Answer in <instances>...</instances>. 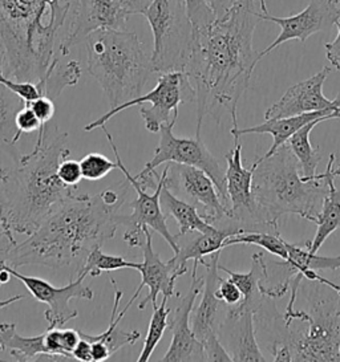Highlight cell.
<instances>
[{"label": "cell", "mask_w": 340, "mask_h": 362, "mask_svg": "<svg viewBox=\"0 0 340 362\" xmlns=\"http://www.w3.org/2000/svg\"><path fill=\"white\" fill-rule=\"evenodd\" d=\"M258 21L254 0H235L210 25L193 31L183 72L196 89L197 136H201L203 118L212 116L218 121L222 112L238 127L237 105L259 62L253 47Z\"/></svg>", "instance_id": "cell-1"}, {"label": "cell", "mask_w": 340, "mask_h": 362, "mask_svg": "<svg viewBox=\"0 0 340 362\" xmlns=\"http://www.w3.org/2000/svg\"><path fill=\"white\" fill-rule=\"evenodd\" d=\"M129 187L132 185L125 178L96 195L76 192L60 203L27 240L12 247L6 264L71 269L74 279L83 271L89 252L115 238Z\"/></svg>", "instance_id": "cell-2"}, {"label": "cell", "mask_w": 340, "mask_h": 362, "mask_svg": "<svg viewBox=\"0 0 340 362\" xmlns=\"http://www.w3.org/2000/svg\"><path fill=\"white\" fill-rule=\"evenodd\" d=\"M69 156L68 134L55 125L36 139L32 151L0 169V214L12 233L33 234L60 203L76 194V187L57 175L60 162Z\"/></svg>", "instance_id": "cell-3"}, {"label": "cell", "mask_w": 340, "mask_h": 362, "mask_svg": "<svg viewBox=\"0 0 340 362\" xmlns=\"http://www.w3.org/2000/svg\"><path fill=\"white\" fill-rule=\"evenodd\" d=\"M77 0H0V52L16 81L40 83L62 63L57 39Z\"/></svg>", "instance_id": "cell-4"}, {"label": "cell", "mask_w": 340, "mask_h": 362, "mask_svg": "<svg viewBox=\"0 0 340 362\" xmlns=\"http://www.w3.org/2000/svg\"><path fill=\"white\" fill-rule=\"evenodd\" d=\"M253 165L256 214L268 231L279 233L278 222L288 214L315 222L329 190L324 173L306 181L287 142L271 156L259 157Z\"/></svg>", "instance_id": "cell-5"}, {"label": "cell", "mask_w": 340, "mask_h": 362, "mask_svg": "<svg viewBox=\"0 0 340 362\" xmlns=\"http://www.w3.org/2000/svg\"><path fill=\"white\" fill-rule=\"evenodd\" d=\"M85 42L88 74L100 84L110 109L141 96L154 72L152 54L137 33L98 30Z\"/></svg>", "instance_id": "cell-6"}, {"label": "cell", "mask_w": 340, "mask_h": 362, "mask_svg": "<svg viewBox=\"0 0 340 362\" xmlns=\"http://www.w3.org/2000/svg\"><path fill=\"white\" fill-rule=\"evenodd\" d=\"M144 16L153 33L154 72H183L193 43V25L186 13L185 0H153Z\"/></svg>", "instance_id": "cell-7"}, {"label": "cell", "mask_w": 340, "mask_h": 362, "mask_svg": "<svg viewBox=\"0 0 340 362\" xmlns=\"http://www.w3.org/2000/svg\"><path fill=\"white\" fill-rule=\"evenodd\" d=\"M305 332H290L286 342L291 361H340V295L318 298L310 312L298 310Z\"/></svg>", "instance_id": "cell-8"}, {"label": "cell", "mask_w": 340, "mask_h": 362, "mask_svg": "<svg viewBox=\"0 0 340 362\" xmlns=\"http://www.w3.org/2000/svg\"><path fill=\"white\" fill-rule=\"evenodd\" d=\"M196 101V89L189 76L182 71H171L159 74L156 86L137 98L127 101L118 107L109 109L104 116L85 125V132H92L104 127L112 117L129 107H140V115L145 129L150 133H159L164 124L177 121L181 104Z\"/></svg>", "instance_id": "cell-9"}, {"label": "cell", "mask_w": 340, "mask_h": 362, "mask_svg": "<svg viewBox=\"0 0 340 362\" xmlns=\"http://www.w3.org/2000/svg\"><path fill=\"white\" fill-rule=\"evenodd\" d=\"M100 129L104 132L106 139H108V144H109V146L112 148L115 156H116L118 169L123 171V174L125 175L128 181L130 182L135 192H137V199L132 203L133 213L130 215H120V224H124L127 227V231L123 236V240L129 247L140 248L141 245L145 243V238H147L145 231H144V226H148L150 230H153L157 234L161 235L166 240V243L169 245L170 248L173 250V252L177 254L180 251L178 238H177V235H173L170 233L168 224H166V216L162 211L161 203H159L161 190H162L165 180H166L168 168L165 166V170L162 171L161 175H159L157 189L153 190V194H149L148 190H145L140 186L136 177L132 175L130 171L128 170L127 166L124 165L110 132L106 128V125Z\"/></svg>", "instance_id": "cell-10"}, {"label": "cell", "mask_w": 340, "mask_h": 362, "mask_svg": "<svg viewBox=\"0 0 340 362\" xmlns=\"http://www.w3.org/2000/svg\"><path fill=\"white\" fill-rule=\"evenodd\" d=\"M177 121L164 124L159 129V142L154 150L153 158L142 169L144 171L156 170L161 165L178 163L193 166L205 171L212 178L223 203L229 207L227 189H226V170L210 150L203 144L201 136L196 137H177L173 133V127Z\"/></svg>", "instance_id": "cell-11"}, {"label": "cell", "mask_w": 340, "mask_h": 362, "mask_svg": "<svg viewBox=\"0 0 340 362\" xmlns=\"http://www.w3.org/2000/svg\"><path fill=\"white\" fill-rule=\"evenodd\" d=\"M166 166L168 187L181 199L193 204L208 223L218 227L232 219L229 207L205 171L178 163H166Z\"/></svg>", "instance_id": "cell-12"}, {"label": "cell", "mask_w": 340, "mask_h": 362, "mask_svg": "<svg viewBox=\"0 0 340 362\" xmlns=\"http://www.w3.org/2000/svg\"><path fill=\"white\" fill-rule=\"evenodd\" d=\"M220 255L221 252L210 255V262L205 266L206 275L203 276L201 301L191 312V329L203 345L208 361H233L230 353L220 340V329L223 322L220 320V309L223 303L215 295L221 277L218 276Z\"/></svg>", "instance_id": "cell-13"}, {"label": "cell", "mask_w": 340, "mask_h": 362, "mask_svg": "<svg viewBox=\"0 0 340 362\" xmlns=\"http://www.w3.org/2000/svg\"><path fill=\"white\" fill-rule=\"evenodd\" d=\"M3 267L10 272L11 276L21 280L31 293L32 298L48 307L44 312V319L48 322V328H60L68 321L77 317L79 312L71 307V300H94L95 298L92 288L84 284L85 279L88 276L85 271H81L74 279H71L67 286L55 287L42 277L26 276L13 267L7 264H3Z\"/></svg>", "instance_id": "cell-14"}, {"label": "cell", "mask_w": 340, "mask_h": 362, "mask_svg": "<svg viewBox=\"0 0 340 362\" xmlns=\"http://www.w3.org/2000/svg\"><path fill=\"white\" fill-rule=\"evenodd\" d=\"M225 160L227 163L226 189L230 218L244 228V233H271L258 219L253 195L255 166L253 165L250 169L244 168L239 139H234V148L225 156Z\"/></svg>", "instance_id": "cell-15"}, {"label": "cell", "mask_w": 340, "mask_h": 362, "mask_svg": "<svg viewBox=\"0 0 340 362\" xmlns=\"http://www.w3.org/2000/svg\"><path fill=\"white\" fill-rule=\"evenodd\" d=\"M258 16L261 21L276 23L282 30L276 40L259 52L261 60L286 42L299 40L305 43L314 33L331 30L340 19V0H311L303 11L287 18H276L268 13H258Z\"/></svg>", "instance_id": "cell-16"}, {"label": "cell", "mask_w": 340, "mask_h": 362, "mask_svg": "<svg viewBox=\"0 0 340 362\" xmlns=\"http://www.w3.org/2000/svg\"><path fill=\"white\" fill-rule=\"evenodd\" d=\"M130 15L116 0H77L68 31L59 45V54L67 57L72 47L98 30H125Z\"/></svg>", "instance_id": "cell-17"}, {"label": "cell", "mask_w": 340, "mask_h": 362, "mask_svg": "<svg viewBox=\"0 0 340 362\" xmlns=\"http://www.w3.org/2000/svg\"><path fill=\"white\" fill-rule=\"evenodd\" d=\"M205 277L197 276L191 272V284L185 295L177 293L180 298L174 310V316L169 320L171 341L168 351L159 360L164 362H201L208 361L203 345L196 337L191 329V312L196 300L202 292Z\"/></svg>", "instance_id": "cell-18"}, {"label": "cell", "mask_w": 340, "mask_h": 362, "mask_svg": "<svg viewBox=\"0 0 340 362\" xmlns=\"http://www.w3.org/2000/svg\"><path fill=\"white\" fill-rule=\"evenodd\" d=\"M329 72V66H323L318 74L288 88L280 100L266 110V119L291 117L318 110H340V93L334 100L323 95V86Z\"/></svg>", "instance_id": "cell-19"}, {"label": "cell", "mask_w": 340, "mask_h": 362, "mask_svg": "<svg viewBox=\"0 0 340 362\" xmlns=\"http://www.w3.org/2000/svg\"><path fill=\"white\" fill-rule=\"evenodd\" d=\"M145 231V243L140 247L144 256V262L138 264L137 271L141 274V283L138 286L136 292L141 293L144 287L149 289L148 296L141 300L138 304V309L144 310L149 303L153 305H157V296L162 293L165 298L174 296V288L176 281L178 277L185 275L188 272V267L174 266L169 262L164 263L161 260L159 254L154 251L152 245V234L148 226H144Z\"/></svg>", "instance_id": "cell-20"}, {"label": "cell", "mask_w": 340, "mask_h": 362, "mask_svg": "<svg viewBox=\"0 0 340 362\" xmlns=\"http://www.w3.org/2000/svg\"><path fill=\"white\" fill-rule=\"evenodd\" d=\"M251 260L253 264L249 272H234L226 267L218 266L220 271L227 274L229 279L235 283V286L242 292L241 303L227 309L226 315L229 316L239 315L247 310L256 313L262 305V300L265 298L262 295V289L268 281L267 259L264 252H255L254 255L251 256Z\"/></svg>", "instance_id": "cell-21"}, {"label": "cell", "mask_w": 340, "mask_h": 362, "mask_svg": "<svg viewBox=\"0 0 340 362\" xmlns=\"http://www.w3.org/2000/svg\"><path fill=\"white\" fill-rule=\"evenodd\" d=\"M340 118V110H318V112H311V113H303L298 116H291V117L278 118V119H266L264 124L256 125V127H250V128L241 129L239 127H233L230 133L234 139H241V136L244 134H270L273 136V145L271 148L267 150L264 157L271 156L278 148L285 145L288 139L298 132L299 129L303 128L312 121L322 119H335Z\"/></svg>", "instance_id": "cell-22"}, {"label": "cell", "mask_w": 340, "mask_h": 362, "mask_svg": "<svg viewBox=\"0 0 340 362\" xmlns=\"http://www.w3.org/2000/svg\"><path fill=\"white\" fill-rule=\"evenodd\" d=\"M238 234H244V231L235 223L220 226L208 233H197L185 245H180V251L168 262L174 266L185 268L188 267L186 263L193 260V272H197L200 264L203 267L208 264V262H205V256L221 252L225 248L226 239Z\"/></svg>", "instance_id": "cell-23"}, {"label": "cell", "mask_w": 340, "mask_h": 362, "mask_svg": "<svg viewBox=\"0 0 340 362\" xmlns=\"http://www.w3.org/2000/svg\"><path fill=\"white\" fill-rule=\"evenodd\" d=\"M256 313L247 310L239 315L229 316L222 324L230 328V346L233 361L265 362L266 357L259 349V345L255 337L254 316Z\"/></svg>", "instance_id": "cell-24"}, {"label": "cell", "mask_w": 340, "mask_h": 362, "mask_svg": "<svg viewBox=\"0 0 340 362\" xmlns=\"http://www.w3.org/2000/svg\"><path fill=\"white\" fill-rule=\"evenodd\" d=\"M335 163V154L329 156L324 177L327 180L329 190L323 199L320 211L314 223H317V234L310 242V252L318 254L320 247L327 240L329 235L340 228V190L335 186V175L332 168Z\"/></svg>", "instance_id": "cell-25"}, {"label": "cell", "mask_w": 340, "mask_h": 362, "mask_svg": "<svg viewBox=\"0 0 340 362\" xmlns=\"http://www.w3.org/2000/svg\"><path fill=\"white\" fill-rule=\"evenodd\" d=\"M159 203L165 216L173 218L178 224V228H180V234L177 235L178 239L191 233H208L215 228V226L208 223L202 218L201 214L198 213V210L193 204L181 199L180 197H177L174 192H171L166 185V180L161 190Z\"/></svg>", "instance_id": "cell-26"}, {"label": "cell", "mask_w": 340, "mask_h": 362, "mask_svg": "<svg viewBox=\"0 0 340 362\" xmlns=\"http://www.w3.org/2000/svg\"><path fill=\"white\" fill-rule=\"evenodd\" d=\"M0 351H7L16 361H35L48 357L45 346V332L39 336L24 337L16 332V324L0 322Z\"/></svg>", "instance_id": "cell-27"}, {"label": "cell", "mask_w": 340, "mask_h": 362, "mask_svg": "<svg viewBox=\"0 0 340 362\" xmlns=\"http://www.w3.org/2000/svg\"><path fill=\"white\" fill-rule=\"evenodd\" d=\"M26 103L21 97L11 92L8 88L0 84V149L3 150L11 160H18L21 156L16 144L18 128L15 118Z\"/></svg>", "instance_id": "cell-28"}, {"label": "cell", "mask_w": 340, "mask_h": 362, "mask_svg": "<svg viewBox=\"0 0 340 362\" xmlns=\"http://www.w3.org/2000/svg\"><path fill=\"white\" fill-rule=\"evenodd\" d=\"M320 122H324V121L317 119V121L310 122L303 128L295 132L287 141V145L290 146V149L294 153V156L297 157L300 163L302 174L306 181L312 180L318 175L317 170H318L319 163L322 160V153L319 148H314L311 145L310 134Z\"/></svg>", "instance_id": "cell-29"}, {"label": "cell", "mask_w": 340, "mask_h": 362, "mask_svg": "<svg viewBox=\"0 0 340 362\" xmlns=\"http://www.w3.org/2000/svg\"><path fill=\"white\" fill-rule=\"evenodd\" d=\"M168 301L169 298L164 296L161 305H153V315L149 322L148 333L144 341L142 351L138 356V362H147L150 360L153 351L162 340L166 329L169 328V315L171 310L168 308Z\"/></svg>", "instance_id": "cell-30"}, {"label": "cell", "mask_w": 340, "mask_h": 362, "mask_svg": "<svg viewBox=\"0 0 340 362\" xmlns=\"http://www.w3.org/2000/svg\"><path fill=\"white\" fill-rule=\"evenodd\" d=\"M234 245H259L265 248L267 252L286 260L288 257L287 251V240L282 238L280 233H267V231H255V233H244V234L234 235L226 239L225 248Z\"/></svg>", "instance_id": "cell-31"}, {"label": "cell", "mask_w": 340, "mask_h": 362, "mask_svg": "<svg viewBox=\"0 0 340 362\" xmlns=\"http://www.w3.org/2000/svg\"><path fill=\"white\" fill-rule=\"evenodd\" d=\"M81 77V68L76 60L57 65L40 83L44 84L47 96L56 100L67 86H76Z\"/></svg>", "instance_id": "cell-32"}, {"label": "cell", "mask_w": 340, "mask_h": 362, "mask_svg": "<svg viewBox=\"0 0 340 362\" xmlns=\"http://www.w3.org/2000/svg\"><path fill=\"white\" fill-rule=\"evenodd\" d=\"M138 264L135 262H129L124 256L109 255L103 252V247H96L85 260L83 271L86 272L88 276H100L104 272H115L125 268H132L137 271Z\"/></svg>", "instance_id": "cell-33"}, {"label": "cell", "mask_w": 340, "mask_h": 362, "mask_svg": "<svg viewBox=\"0 0 340 362\" xmlns=\"http://www.w3.org/2000/svg\"><path fill=\"white\" fill-rule=\"evenodd\" d=\"M83 178L86 181H100L106 178L112 170L118 169V165L112 162L106 156L100 153H89L80 160Z\"/></svg>", "instance_id": "cell-34"}, {"label": "cell", "mask_w": 340, "mask_h": 362, "mask_svg": "<svg viewBox=\"0 0 340 362\" xmlns=\"http://www.w3.org/2000/svg\"><path fill=\"white\" fill-rule=\"evenodd\" d=\"M3 54L0 52V84L1 86L8 88L11 92H13L15 95L21 97V100L28 104L33 100L39 98L40 96H44L42 93V88L39 86L38 83H30V81H13L8 77L4 76L3 72Z\"/></svg>", "instance_id": "cell-35"}, {"label": "cell", "mask_w": 340, "mask_h": 362, "mask_svg": "<svg viewBox=\"0 0 340 362\" xmlns=\"http://www.w3.org/2000/svg\"><path fill=\"white\" fill-rule=\"evenodd\" d=\"M185 7L193 25V31L202 30L215 21L209 0H185Z\"/></svg>", "instance_id": "cell-36"}, {"label": "cell", "mask_w": 340, "mask_h": 362, "mask_svg": "<svg viewBox=\"0 0 340 362\" xmlns=\"http://www.w3.org/2000/svg\"><path fill=\"white\" fill-rule=\"evenodd\" d=\"M31 107L33 113L36 115V117L40 119L42 122V128L38 130V136H42L47 130L48 124L52 121L56 113V107H55V100L48 96H40L36 100H33L31 103L27 104Z\"/></svg>", "instance_id": "cell-37"}, {"label": "cell", "mask_w": 340, "mask_h": 362, "mask_svg": "<svg viewBox=\"0 0 340 362\" xmlns=\"http://www.w3.org/2000/svg\"><path fill=\"white\" fill-rule=\"evenodd\" d=\"M15 124L18 128V134H16L18 141L21 139L23 134H30V133L38 132L39 129L42 128L40 119L36 117L33 110L27 104L18 112L16 118H15Z\"/></svg>", "instance_id": "cell-38"}, {"label": "cell", "mask_w": 340, "mask_h": 362, "mask_svg": "<svg viewBox=\"0 0 340 362\" xmlns=\"http://www.w3.org/2000/svg\"><path fill=\"white\" fill-rule=\"evenodd\" d=\"M57 175L63 181V183H65L67 186H72V187H76V185H79L81 180H84L80 160H69V158H65L60 162L59 169H57Z\"/></svg>", "instance_id": "cell-39"}, {"label": "cell", "mask_w": 340, "mask_h": 362, "mask_svg": "<svg viewBox=\"0 0 340 362\" xmlns=\"http://www.w3.org/2000/svg\"><path fill=\"white\" fill-rule=\"evenodd\" d=\"M215 295L227 307L237 305L242 300V292L229 277L227 279L220 277V283L215 289Z\"/></svg>", "instance_id": "cell-40"}, {"label": "cell", "mask_w": 340, "mask_h": 362, "mask_svg": "<svg viewBox=\"0 0 340 362\" xmlns=\"http://www.w3.org/2000/svg\"><path fill=\"white\" fill-rule=\"evenodd\" d=\"M335 27L338 28V35L334 42L324 43V48H326V57L329 64L332 65L335 69L340 71V19L335 24Z\"/></svg>", "instance_id": "cell-41"}, {"label": "cell", "mask_w": 340, "mask_h": 362, "mask_svg": "<svg viewBox=\"0 0 340 362\" xmlns=\"http://www.w3.org/2000/svg\"><path fill=\"white\" fill-rule=\"evenodd\" d=\"M118 6L132 15H144L153 0H116Z\"/></svg>", "instance_id": "cell-42"}, {"label": "cell", "mask_w": 340, "mask_h": 362, "mask_svg": "<svg viewBox=\"0 0 340 362\" xmlns=\"http://www.w3.org/2000/svg\"><path fill=\"white\" fill-rule=\"evenodd\" d=\"M80 333L79 329H64L62 330V344H63L64 351L74 357V348L77 346L80 341Z\"/></svg>", "instance_id": "cell-43"}, {"label": "cell", "mask_w": 340, "mask_h": 362, "mask_svg": "<svg viewBox=\"0 0 340 362\" xmlns=\"http://www.w3.org/2000/svg\"><path fill=\"white\" fill-rule=\"evenodd\" d=\"M74 358L77 361L94 362L92 357V344L85 339H80L77 346L74 348Z\"/></svg>", "instance_id": "cell-44"}, {"label": "cell", "mask_w": 340, "mask_h": 362, "mask_svg": "<svg viewBox=\"0 0 340 362\" xmlns=\"http://www.w3.org/2000/svg\"><path fill=\"white\" fill-rule=\"evenodd\" d=\"M15 245H16V240L13 238V233L4 226L3 219H1V214H0V250L10 254L12 247Z\"/></svg>", "instance_id": "cell-45"}, {"label": "cell", "mask_w": 340, "mask_h": 362, "mask_svg": "<svg viewBox=\"0 0 340 362\" xmlns=\"http://www.w3.org/2000/svg\"><path fill=\"white\" fill-rule=\"evenodd\" d=\"M209 3L215 18H218L233 6L235 0H209Z\"/></svg>", "instance_id": "cell-46"}, {"label": "cell", "mask_w": 340, "mask_h": 362, "mask_svg": "<svg viewBox=\"0 0 340 362\" xmlns=\"http://www.w3.org/2000/svg\"><path fill=\"white\" fill-rule=\"evenodd\" d=\"M23 295H19V296H12V298H7V300H4V301H0V309L4 308V307H8L11 304H13V303H18V301H21L23 300Z\"/></svg>", "instance_id": "cell-47"}, {"label": "cell", "mask_w": 340, "mask_h": 362, "mask_svg": "<svg viewBox=\"0 0 340 362\" xmlns=\"http://www.w3.org/2000/svg\"><path fill=\"white\" fill-rule=\"evenodd\" d=\"M7 256H8V252L0 250V272H1V269H3V264L7 263ZM1 286H3V284H1V281H0V288H1Z\"/></svg>", "instance_id": "cell-48"}, {"label": "cell", "mask_w": 340, "mask_h": 362, "mask_svg": "<svg viewBox=\"0 0 340 362\" xmlns=\"http://www.w3.org/2000/svg\"><path fill=\"white\" fill-rule=\"evenodd\" d=\"M332 173H334L335 178H336V177H340V162L339 163H336V160H335V163H334V168H332Z\"/></svg>", "instance_id": "cell-49"}]
</instances>
